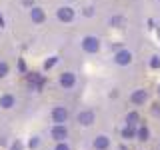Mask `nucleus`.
I'll return each instance as SVG.
<instances>
[{
	"mask_svg": "<svg viewBox=\"0 0 160 150\" xmlns=\"http://www.w3.org/2000/svg\"><path fill=\"white\" fill-rule=\"evenodd\" d=\"M66 118H68V112L64 108H54L52 110V120H54V122L62 124V122H66Z\"/></svg>",
	"mask_w": 160,
	"mask_h": 150,
	"instance_id": "1",
	"label": "nucleus"
},
{
	"mask_svg": "<svg viewBox=\"0 0 160 150\" xmlns=\"http://www.w3.org/2000/svg\"><path fill=\"white\" fill-rule=\"evenodd\" d=\"M54 62H56V58H52V60H48V62H46V68H50V66H52V64Z\"/></svg>",
	"mask_w": 160,
	"mask_h": 150,
	"instance_id": "20",
	"label": "nucleus"
},
{
	"mask_svg": "<svg viewBox=\"0 0 160 150\" xmlns=\"http://www.w3.org/2000/svg\"><path fill=\"white\" fill-rule=\"evenodd\" d=\"M78 120H80V124H92V122H94V112L86 110V112H82V114L78 116Z\"/></svg>",
	"mask_w": 160,
	"mask_h": 150,
	"instance_id": "3",
	"label": "nucleus"
},
{
	"mask_svg": "<svg viewBox=\"0 0 160 150\" xmlns=\"http://www.w3.org/2000/svg\"><path fill=\"white\" fill-rule=\"evenodd\" d=\"M84 50H88V52H96V50H98L96 38H86V40H84Z\"/></svg>",
	"mask_w": 160,
	"mask_h": 150,
	"instance_id": "4",
	"label": "nucleus"
},
{
	"mask_svg": "<svg viewBox=\"0 0 160 150\" xmlns=\"http://www.w3.org/2000/svg\"><path fill=\"white\" fill-rule=\"evenodd\" d=\"M116 62H118V64H128V62H130V54L126 52V50L118 52V54H116Z\"/></svg>",
	"mask_w": 160,
	"mask_h": 150,
	"instance_id": "9",
	"label": "nucleus"
},
{
	"mask_svg": "<svg viewBox=\"0 0 160 150\" xmlns=\"http://www.w3.org/2000/svg\"><path fill=\"white\" fill-rule=\"evenodd\" d=\"M152 66H154V68L160 66V60H158V58H154V60H152Z\"/></svg>",
	"mask_w": 160,
	"mask_h": 150,
	"instance_id": "19",
	"label": "nucleus"
},
{
	"mask_svg": "<svg viewBox=\"0 0 160 150\" xmlns=\"http://www.w3.org/2000/svg\"><path fill=\"white\" fill-rule=\"evenodd\" d=\"M60 84L62 86H72L74 84V74H70V72H66V74H62V78H60Z\"/></svg>",
	"mask_w": 160,
	"mask_h": 150,
	"instance_id": "7",
	"label": "nucleus"
},
{
	"mask_svg": "<svg viewBox=\"0 0 160 150\" xmlns=\"http://www.w3.org/2000/svg\"><path fill=\"white\" fill-rule=\"evenodd\" d=\"M38 144H40V140H38V138H32V140H30V148H36Z\"/></svg>",
	"mask_w": 160,
	"mask_h": 150,
	"instance_id": "16",
	"label": "nucleus"
},
{
	"mask_svg": "<svg viewBox=\"0 0 160 150\" xmlns=\"http://www.w3.org/2000/svg\"><path fill=\"white\" fill-rule=\"evenodd\" d=\"M68 136V130L62 126V124H58V126H54L52 128V138H56V140H64Z\"/></svg>",
	"mask_w": 160,
	"mask_h": 150,
	"instance_id": "2",
	"label": "nucleus"
},
{
	"mask_svg": "<svg viewBox=\"0 0 160 150\" xmlns=\"http://www.w3.org/2000/svg\"><path fill=\"white\" fill-rule=\"evenodd\" d=\"M58 16H60V20H72V16H74V12L70 8H60V12H58Z\"/></svg>",
	"mask_w": 160,
	"mask_h": 150,
	"instance_id": "8",
	"label": "nucleus"
},
{
	"mask_svg": "<svg viewBox=\"0 0 160 150\" xmlns=\"http://www.w3.org/2000/svg\"><path fill=\"white\" fill-rule=\"evenodd\" d=\"M56 150H70V148H68V144H58Z\"/></svg>",
	"mask_w": 160,
	"mask_h": 150,
	"instance_id": "17",
	"label": "nucleus"
},
{
	"mask_svg": "<svg viewBox=\"0 0 160 150\" xmlns=\"http://www.w3.org/2000/svg\"><path fill=\"white\" fill-rule=\"evenodd\" d=\"M6 74H8V66L4 62H0V78H4Z\"/></svg>",
	"mask_w": 160,
	"mask_h": 150,
	"instance_id": "15",
	"label": "nucleus"
},
{
	"mask_svg": "<svg viewBox=\"0 0 160 150\" xmlns=\"http://www.w3.org/2000/svg\"><path fill=\"white\" fill-rule=\"evenodd\" d=\"M12 150H22V144H20V142H16V144L12 146Z\"/></svg>",
	"mask_w": 160,
	"mask_h": 150,
	"instance_id": "18",
	"label": "nucleus"
},
{
	"mask_svg": "<svg viewBox=\"0 0 160 150\" xmlns=\"http://www.w3.org/2000/svg\"><path fill=\"white\" fill-rule=\"evenodd\" d=\"M138 138L140 140H148V128L146 126H142V128L138 130Z\"/></svg>",
	"mask_w": 160,
	"mask_h": 150,
	"instance_id": "13",
	"label": "nucleus"
},
{
	"mask_svg": "<svg viewBox=\"0 0 160 150\" xmlns=\"http://www.w3.org/2000/svg\"><path fill=\"white\" fill-rule=\"evenodd\" d=\"M32 18L36 20V22H42V20H44V14H42V10L34 8V12H32Z\"/></svg>",
	"mask_w": 160,
	"mask_h": 150,
	"instance_id": "11",
	"label": "nucleus"
},
{
	"mask_svg": "<svg viewBox=\"0 0 160 150\" xmlns=\"http://www.w3.org/2000/svg\"><path fill=\"white\" fill-rule=\"evenodd\" d=\"M0 104H2L4 108H10V106L14 104V98L10 96V94H4V96H2V100H0Z\"/></svg>",
	"mask_w": 160,
	"mask_h": 150,
	"instance_id": "10",
	"label": "nucleus"
},
{
	"mask_svg": "<svg viewBox=\"0 0 160 150\" xmlns=\"http://www.w3.org/2000/svg\"><path fill=\"white\" fill-rule=\"evenodd\" d=\"M126 120H128V126H134V124L138 122V114H136V112L128 114V118H126Z\"/></svg>",
	"mask_w": 160,
	"mask_h": 150,
	"instance_id": "12",
	"label": "nucleus"
},
{
	"mask_svg": "<svg viewBox=\"0 0 160 150\" xmlns=\"http://www.w3.org/2000/svg\"><path fill=\"white\" fill-rule=\"evenodd\" d=\"M94 148L106 150V148H108V138H106V136H98L96 140H94Z\"/></svg>",
	"mask_w": 160,
	"mask_h": 150,
	"instance_id": "5",
	"label": "nucleus"
},
{
	"mask_svg": "<svg viewBox=\"0 0 160 150\" xmlns=\"http://www.w3.org/2000/svg\"><path fill=\"white\" fill-rule=\"evenodd\" d=\"M134 134H136V132H134V128H132V126H128V128L122 132V136H124V138H134Z\"/></svg>",
	"mask_w": 160,
	"mask_h": 150,
	"instance_id": "14",
	"label": "nucleus"
},
{
	"mask_svg": "<svg viewBox=\"0 0 160 150\" xmlns=\"http://www.w3.org/2000/svg\"><path fill=\"white\" fill-rule=\"evenodd\" d=\"M144 100H146V90H138V92L132 94V102L134 104H142Z\"/></svg>",
	"mask_w": 160,
	"mask_h": 150,
	"instance_id": "6",
	"label": "nucleus"
}]
</instances>
